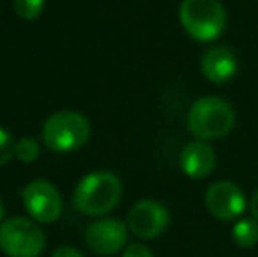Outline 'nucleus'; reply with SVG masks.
<instances>
[{"mask_svg": "<svg viewBox=\"0 0 258 257\" xmlns=\"http://www.w3.org/2000/svg\"><path fill=\"white\" fill-rule=\"evenodd\" d=\"M123 187L114 173L95 171L78 183L74 192V208L90 217H102L116 208L121 199Z\"/></svg>", "mask_w": 258, "mask_h": 257, "instance_id": "nucleus-1", "label": "nucleus"}, {"mask_svg": "<svg viewBox=\"0 0 258 257\" xmlns=\"http://www.w3.org/2000/svg\"><path fill=\"white\" fill-rule=\"evenodd\" d=\"M235 124L234 108L221 97H202L191 104L186 125L194 137L211 141L225 137Z\"/></svg>", "mask_w": 258, "mask_h": 257, "instance_id": "nucleus-2", "label": "nucleus"}, {"mask_svg": "<svg viewBox=\"0 0 258 257\" xmlns=\"http://www.w3.org/2000/svg\"><path fill=\"white\" fill-rule=\"evenodd\" d=\"M181 171L194 180L207 178L216 168V151L207 141L195 139L186 143L179 155Z\"/></svg>", "mask_w": 258, "mask_h": 257, "instance_id": "nucleus-10", "label": "nucleus"}, {"mask_svg": "<svg viewBox=\"0 0 258 257\" xmlns=\"http://www.w3.org/2000/svg\"><path fill=\"white\" fill-rule=\"evenodd\" d=\"M23 206L30 217L39 224L54 222L61 215V195L48 180H34L21 192Z\"/></svg>", "mask_w": 258, "mask_h": 257, "instance_id": "nucleus-6", "label": "nucleus"}, {"mask_svg": "<svg viewBox=\"0 0 258 257\" xmlns=\"http://www.w3.org/2000/svg\"><path fill=\"white\" fill-rule=\"evenodd\" d=\"M170 222V213L162 202L153 201V199H143L136 202L130 208L128 217H126V226L143 240H151L156 238L167 229Z\"/></svg>", "mask_w": 258, "mask_h": 257, "instance_id": "nucleus-7", "label": "nucleus"}, {"mask_svg": "<svg viewBox=\"0 0 258 257\" xmlns=\"http://www.w3.org/2000/svg\"><path fill=\"white\" fill-rule=\"evenodd\" d=\"M232 240L242 248H251L258 243V220L242 219L232 229Z\"/></svg>", "mask_w": 258, "mask_h": 257, "instance_id": "nucleus-12", "label": "nucleus"}, {"mask_svg": "<svg viewBox=\"0 0 258 257\" xmlns=\"http://www.w3.org/2000/svg\"><path fill=\"white\" fill-rule=\"evenodd\" d=\"M249 210H251L253 219H256V220H258V190H256L255 194H253L251 202H249Z\"/></svg>", "mask_w": 258, "mask_h": 257, "instance_id": "nucleus-18", "label": "nucleus"}, {"mask_svg": "<svg viewBox=\"0 0 258 257\" xmlns=\"http://www.w3.org/2000/svg\"><path fill=\"white\" fill-rule=\"evenodd\" d=\"M39 153H41V148L34 137H21L14 144V157L21 162H27V164L35 162L39 159Z\"/></svg>", "mask_w": 258, "mask_h": 257, "instance_id": "nucleus-13", "label": "nucleus"}, {"mask_svg": "<svg viewBox=\"0 0 258 257\" xmlns=\"http://www.w3.org/2000/svg\"><path fill=\"white\" fill-rule=\"evenodd\" d=\"M51 257H85V255L74 247H60L53 252Z\"/></svg>", "mask_w": 258, "mask_h": 257, "instance_id": "nucleus-17", "label": "nucleus"}, {"mask_svg": "<svg viewBox=\"0 0 258 257\" xmlns=\"http://www.w3.org/2000/svg\"><path fill=\"white\" fill-rule=\"evenodd\" d=\"M227 20L220 0H183L179 6L181 27L199 42L216 41L227 28Z\"/></svg>", "mask_w": 258, "mask_h": 257, "instance_id": "nucleus-3", "label": "nucleus"}, {"mask_svg": "<svg viewBox=\"0 0 258 257\" xmlns=\"http://www.w3.org/2000/svg\"><path fill=\"white\" fill-rule=\"evenodd\" d=\"M4 215H6V208H4V202L0 201V224H2V219H4Z\"/></svg>", "mask_w": 258, "mask_h": 257, "instance_id": "nucleus-19", "label": "nucleus"}, {"mask_svg": "<svg viewBox=\"0 0 258 257\" xmlns=\"http://www.w3.org/2000/svg\"><path fill=\"white\" fill-rule=\"evenodd\" d=\"M121 257H153L151 250L143 243H130L125 247Z\"/></svg>", "mask_w": 258, "mask_h": 257, "instance_id": "nucleus-16", "label": "nucleus"}, {"mask_svg": "<svg viewBox=\"0 0 258 257\" xmlns=\"http://www.w3.org/2000/svg\"><path fill=\"white\" fill-rule=\"evenodd\" d=\"M44 11V0H14V13L21 20H37Z\"/></svg>", "mask_w": 258, "mask_h": 257, "instance_id": "nucleus-14", "label": "nucleus"}, {"mask_svg": "<svg viewBox=\"0 0 258 257\" xmlns=\"http://www.w3.org/2000/svg\"><path fill=\"white\" fill-rule=\"evenodd\" d=\"M128 226L116 219H100L90 224L85 233L88 248L97 255H114L126 247Z\"/></svg>", "mask_w": 258, "mask_h": 257, "instance_id": "nucleus-8", "label": "nucleus"}, {"mask_svg": "<svg viewBox=\"0 0 258 257\" xmlns=\"http://www.w3.org/2000/svg\"><path fill=\"white\" fill-rule=\"evenodd\" d=\"M206 206L213 217L220 220H234L244 213L246 195L234 182H214L206 192Z\"/></svg>", "mask_w": 258, "mask_h": 257, "instance_id": "nucleus-9", "label": "nucleus"}, {"mask_svg": "<svg viewBox=\"0 0 258 257\" xmlns=\"http://www.w3.org/2000/svg\"><path fill=\"white\" fill-rule=\"evenodd\" d=\"M46 247V234L39 224L13 217L0 224V250L9 257H39Z\"/></svg>", "mask_w": 258, "mask_h": 257, "instance_id": "nucleus-5", "label": "nucleus"}, {"mask_svg": "<svg viewBox=\"0 0 258 257\" xmlns=\"http://www.w3.org/2000/svg\"><path fill=\"white\" fill-rule=\"evenodd\" d=\"M14 139L4 127H0V166L14 157Z\"/></svg>", "mask_w": 258, "mask_h": 257, "instance_id": "nucleus-15", "label": "nucleus"}, {"mask_svg": "<svg viewBox=\"0 0 258 257\" xmlns=\"http://www.w3.org/2000/svg\"><path fill=\"white\" fill-rule=\"evenodd\" d=\"M90 139V122L78 111L53 113L42 127V141L53 151H74Z\"/></svg>", "mask_w": 258, "mask_h": 257, "instance_id": "nucleus-4", "label": "nucleus"}, {"mask_svg": "<svg viewBox=\"0 0 258 257\" xmlns=\"http://www.w3.org/2000/svg\"><path fill=\"white\" fill-rule=\"evenodd\" d=\"M202 74L209 79L211 83H221L230 81L235 76L239 69V62L235 53L230 48H225V46H214L204 55L201 62Z\"/></svg>", "mask_w": 258, "mask_h": 257, "instance_id": "nucleus-11", "label": "nucleus"}]
</instances>
